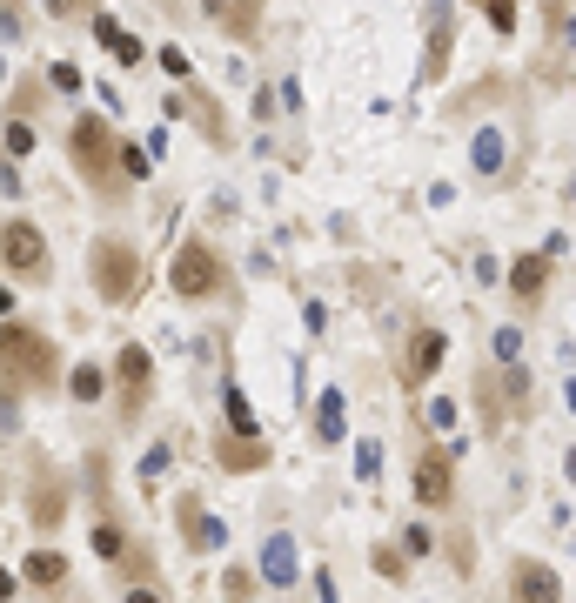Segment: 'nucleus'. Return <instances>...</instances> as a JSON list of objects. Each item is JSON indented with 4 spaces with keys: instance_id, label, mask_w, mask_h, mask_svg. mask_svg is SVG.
I'll use <instances>...</instances> for the list:
<instances>
[{
    "instance_id": "7c9ffc66",
    "label": "nucleus",
    "mask_w": 576,
    "mask_h": 603,
    "mask_svg": "<svg viewBox=\"0 0 576 603\" xmlns=\"http://www.w3.org/2000/svg\"><path fill=\"white\" fill-rule=\"evenodd\" d=\"M489 362H523V322H510V329L489 335Z\"/></svg>"
},
{
    "instance_id": "393cba45",
    "label": "nucleus",
    "mask_w": 576,
    "mask_h": 603,
    "mask_svg": "<svg viewBox=\"0 0 576 603\" xmlns=\"http://www.w3.org/2000/svg\"><path fill=\"white\" fill-rule=\"evenodd\" d=\"M61 389H67V402H74V409H94V402H108V362H74Z\"/></svg>"
},
{
    "instance_id": "c756f323",
    "label": "nucleus",
    "mask_w": 576,
    "mask_h": 603,
    "mask_svg": "<svg viewBox=\"0 0 576 603\" xmlns=\"http://www.w3.org/2000/svg\"><path fill=\"white\" fill-rule=\"evenodd\" d=\"M34 141H41V134H34V121H0V148H7L14 161L34 155Z\"/></svg>"
},
{
    "instance_id": "dca6fc26",
    "label": "nucleus",
    "mask_w": 576,
    "mask_h": 603,
    "mask_svg": "<svg viewBox=\"0 0 576 603\" xmlns=\"http://www.w3.org/2000/svg\"><path fill=\"white\" fill-rule=\"evenodd\" d=\"M201 21L215 27V34H222V41H235V47H255L268 34V7L262 0H201Z\"/></svg>"
},
{
    "instance_id": "473e14b6",
    "label": "nucleus",
    "mask_w": 576,
    "mask_h": 603,
    "mask_svg": "<svg viewBox=\"0 0 576 603\" xmlns=\"http://www.w3.org/2000/svg\"><path fill=\"white\" fill-rule=\"evenodd\" d=\"M0 195H7V201H21V195H27V181H21V161L7 155V148H0Z\"/></svg>"
},
{
    "instance_id": "0eeeda50",
    "label": "nucleus",
    "mask_w": 576,
    "mask_h": 603,
    "mask_svg": "<svg viewBox=\"0 0 576 603\" xmlns=\"http://www.w3.org/2000/svg\"><path fill=\"white\" fill-rule=\"evenodd\" d=\"M108 402H114L121 436L148 423V409H155V356H148V342H121L108 356Z\"/></svg>"
},
{
    "instance_id": "cd10ccee",
    "label": "nucleus",
    "mask_w": 576,
    "mask_h": 603,
    "mask_svg": "<svg viewBox=\"0 0 576 603\" xmlns=\"http://www.w3.org/2000/svg\"><path fill=\"white\" fill-rule=\"evenodd\" d=\"M483 21L496 41H510L516 27H523V0H483Z\"/></svg>"
},
{
    "instance_id": "79ce46f5",
    "label": "nucleus",
    "mask_w": 576,
    "mask_h": 603,
    "mask_svg": "<svg viewBox=\"0 0 576 603\" xmlns=\"http://www.w3.org/2000/svg\"><path fill=\"white\" fill-rule=\"evenodd\" d=\"M14 315H21V289L0 275V322H14Z\"/></svg>"
},
{
    "instance_id": "9b49d317",
    "label": "nucleus",
    "mask_w": 576,
    "mask_h": 603,
    "mask_svg": "<svg viewBox=\"0 0 576 603\" xmlns=\"http://www.w3.org/2000/svg\"><path fill=\"white\" fill-rule=\"evenodd\" d=\"M21 503H27V523H34L41 536H54L67 523V510H74V476H67L54 456L27 449V490H21Z\"/></svg>"
},
{
    "instance_id": "5701e85b",
    "label": "nucleus",
    "mask_w": 576,
    "mask_h": 603,
    "mask_svg": "<svg viewBox=\"0 0 576 603\" xmlns=\"http://www.w3.org/2000/svg\"><path fill=\"white\" fill-rule=\"evenodd\" d=\"M54 108V88H47V74H21L14 88H7V114L0 121H34L41 128V114Z\"/></svg>"
},
{
    "instance_id": "a878e982",
    "label": "nucleus",
    "mask_w": 576,
    "mask_h": 603,
    "mask_svg": "<svg viewBox=\"0 0 576 603\" xmlns=\"http://www.w3.org/2000/svg\"><path fill=\"white\" fill-rule=\"evenodd\" d=\"M34 41V7L27 0H0V47H27Z\"/></svg>"
},
{
    "instance_id": "49530a36",
    "label": "nucleus",
    "mask_w": 576,
    "mask_h": 603,
    "mask_svg": "<svg viewBox=\"0 0 576 603\" xmlns=\"http://www.w3.org/2000/svg\"><path fill=\"white\" fill-rule=\"evenodd\" d=\"M456 7H463V0H456ZM469 7H483V0H469Z\"/></svg>"
},
{
    "instance_id": "6e6552de",
    "label": "nucleus",
    "mask_w": 576,
    "mask_h": 603,
    "mask_svg": "<svg viewBox=\"0 0 576 603\" xmlns=\"http://www.w3.org/2000/svg\"><path fill=\"white\" fill-rule=\"evenodd\" d=\"M463 496V476H456V449L443 436H422L416 456H409V503L422 516H449Z\"/></svg>"
},
{
    "instance_id": "72a5a7b5",
    "label": "nucleus",
    "mask_w": 576,
    "mask_h": 603,
    "mask_svg": "<svg viewBox=\"0 0 576 603\" xmlns=\"http://www.w3.org/2000/svg\"><path fill=\"white\" fill-rule=\"evenodd\" d=\"M155 61H161V74H175V81H195V61H188L181 47H155Z\"/></svg>"
},
{
    "instance_id": "1a4fd4ad",
    "label": "nucleus",
    "mask_w": 576,
    "mask_h": 603,
    "mask_svg": "<svg viewBox=\"0 0 576 603\" xmlns=\"http://www.w3.org/2000/svg\"><path fill=\"white\" fill-rule=\"evenodd\" d=\"M443 369H449V329L429 322V315H416V322L402 329V342H396V389L402 396H422Z\"/></svg>"
},
{
    "instance_id": "c03bdc74",
    "label": "nucleus",
    "mask_w": 576,
    "mask_h": 603,
    "mask_svg": "<svg viewBox=\"0 0 576 603\" xmlns=\"http://www.w3.org/2000/svg\"><path fill=\"white\" fill-rule=\"evenodd\" d=\"M0 503H7V469H0Z\"/></svg>"
},
{
    "instance_id": "f3484780",
    "label": "nucleus",
    "mask_w": 576,
    "mask_h": 603,
    "mask_svg": "<svg viewBox=\"0 0 576 603\" xmlns=\"http://www.w3.org/2000/svg\"><path fill=\"white\" fill-rule=\"evenodd\" d=\"M208 449H215V469H228V476H262V469L275 463L268 436H235V429H222V423H215Z\"/></svg>"
},
{
    "instance_id": "f8f14e48",
    "label": "nucleus",
    "mask_w": 576,
    "mask_h": 603,
    "mask_svg": "<svg viewBox=\"0 0 576 603\" xmlns=\"http://www.w3.org/2000/svg\"><path fill=\"white\" fill-rule=\"evenodd\" d=\"M556 248H523V255H510V268H503V302L516 309V322H536L543 315V302H550L556 289Z\"/></svg>"
},
{
    "instance_id": "7ed1b4c3",
    "label": "nucleus",
    "mask_w": 576,
    "mask_h": 603,
    "mask_svg": "<svg viewBox=\"0 0 576 603\" xmlns=\"http://www.w3.org/2000/svg\"><path fill=\"white\" fill-rule=\"evenodd\" d=\"M235 262L222 255V242L208 235H181L175 255H168V295L181 309H208V302H235Z\"/></svg>"
},
{
    "instance_id": "4468645a",
    "label": "nucleus",
    "mask_w": 576,
    "mask_h": 603,
    "mask_svg": "<svg viewBox=\"0 0 576 603\" xmlns=\"http://www.w3.org/2000/svg\"><path fill=\"white\" fill-rule=\"evenodd\" d=\"M161 114H168V121H181V128H195L201 141H208V148H222V155L235 148V134H228V108L201 88V74H195V81H175V94L161 101Z\"/></svg>"
},
{
    "instance_id": "2f4dec72",
    "label": "nucleus",
    "mask_w": 576,
    "mask_h": 603,
    "mask_svg": "<svg viewBox=\"0 0 576 603\" xmlns=\"http://www.w3.org/2000/svg\"><path fill=\"white\" fill-rule=\"evenodd\" d=\"M47 14H54V21H67V27H74V21L88 27L94 14H101V0H47Z\"/></svg>"
},
{
    "instance_id": "f257e3e1",
    "label": "nucleus",
    "mask_w": 576,
    "mask_h": 603,
    "mask_svg": "<svg viewBox=\"0 0 576 603\" xmlns=\"http://www.w3.org/2000/svg\"><path fill=\"white\" fill-rule=\"evenodd\" d=\"M67 148V168L81 175V188H88L108 215H121L134 201V181L121 175V128H114V114H94V108H74V121H67L61 134Z\"/></svg>"
},
{
    "instance_id": "de8ad7c7",
    "label": "nucleus",
    "mask_w": 576,
    "mask_h": 603,
    "mask_svg": "<svg viewBox=\"0 0 576 603\" xmlns=\"http://www.w3.org/2000/svg\"><path fill=\"white\" fill-rule=\"evenodd\" d=\"M570 88H576V74H570Z\"/></svg>"
},
{
    "instance_id": "a19ab883",
    "label": "nucleus",
    "mask_w": 576,
    "mask_h": 603,
    "mask_svg": "<svg viewBox=\"0 0 576 603\" xmlns=\"http://www.w3.org/2000/svg\"><path fill=\"white\" fill-rule=\"evenodd\" d=\"M429 429L449 436V429H456V402H429Z\"/></svg>"
},
{
    "instance_id": "b1692460",
    "label": "nucleus",
    "mask_w": 576,
    "mask_h": 603,
    "mask_svg": "<svg viewBox=\"0 0 576 603\" xmlns=\"http://www.w3.org/2000/svg\"><path fill=\"white\" fill-rule=\"evenodd\" d=\"M88 550H94L101 563H121V557L134 550V536L121 530V516H114V510H94V523H88Z\"/></svg>"
},
{
    "instance_id": "f704fd0d",
    "label": "nucleus",
    "mask_w": 576,
    "mask_h": 603,
    "mask_svg": "<svg viewBox=\"0 0 576 603\" xmlns=\"http://www.w3.org/2000/svg\"><path fill=\"white\" fill-rule=\"evenodd\" d=\"M402 550H409V557H429V550H436L429 523H402Z\"/></svg>"
},
{
    "instance_id": "412c9836",
    "label": "nucleus",
    "mask_w": 576,
    "mask_h": 603,
    "mask_svg": "<svg viewBox=\"0 0 576 603\" xmlns=\"http://www.w3.org/2000/svg\"><path fill=\"white\" fill-rule=\"evenodd\" d=\"M295 577H302V550H295V536L268 530V543H262V583H268V590H295Z\"/></svg>"
},
{
    "instance_id": "4c0bfd02",
    "label": "nucleus",
    "mask_w": 576,
    "mask_h": 603,
    "mask_svg": "<svg viewBox=\"0 0 576 603\" xmlns=\"http://www.w3.org/2000/svg\"><path fill=\"white\" fill-rule=\"evenodd\" d=\"M21 402L27 396H7V389H0V436H14V429H21Z\"/></svg>"
},
{
    "instance_id": "c9c22d12",
    "label": "nucleus",
    "mask_w": 576,
    "mask_h": 603,
    "mask_svg": "<svg viewBox=\"0 0 576 603\" xmlns=\"http://www.w3.org/2000/svg\"><path fill=\"white\" fill-rule=\"evenodd\" d=\"M376 570H382V577H396V583L409 577V563L396 557V543H376Z\"/></svg>"
},
{
    "instance_id": "20e7f679",
    "label": "nucleus",
    "mask_w": 576,
    "mask_h": 603,
    "mask_svg": "<svg viewBox=\"0 0 576 603\" xmlns=\"http://www.w3.org/2000/svg\"><path fill=\"white\" fill-rule=\"evenodd\" d=\"M530 121L523 114H483V121H469V175L483 181V188H516L523 168H530Z\"/></svg>"
},
{
    "instance_id": "ea45409f",
    "label": "nucleus",
    "mask_w": 576,
    "mask_h": 603,
    "mask_svg": "<svg viewBox=\"0 0 576 603\" xmlns=\"http://www.w3.org/2000/svg\"><path fill=\"white\" fill-rule=\"evenodd\" d=\"M476 282H483V289H503V268H496V255H489V248L476 255Z\"/></svg>"
},
{
    "instance_id": "37998d69",
    "label": "nucleus",
    "mask_w": 576,
    "mask_h": 603,
    "mask_svg": "<svg viewBox=\"0 0 576 603\" xmlns=\"http://www.w3.org/2000/svg\"><path fill=\"white\" fill-rule=\"evenodd\" d=\"M563 409L576 416V376H563Z\"/></svg>"
},
{
    "instance_id": "bb28decb",
    "label": "nucleus",
    "mask_w": 576,
    "mask_h": 603,
    "mask_svg": "<svg viewBox=\"0 0 576 603\" xmlns=\"http://www.w3.org/2000/svg\"><path fill=\"white\" fill-rule=\"evenodd\" d=\"M41 74H47V88H54V101H67V94L81 101V88H88V74H81V61H47Z\"/></svg>"
},
{
    "instance_id": "c85d7f7f",
    "label": "nucleus",
    "mask_w": 576,
    "mask_h": 603,
    "mask_svg": "<svg viewBox=\"0 0 576 603\" xmlns=\"http://www.w3.org/2000/svg\"><path fill=\"white\" fill-rule=\"evenodd\" d=\"M175 449H181V429H168V436L141 456V483H161V476H168V463H175Z\"/></svg>"
},
{
    "instance_id": "58836bf2",
    "label": "nucleus",
    "mask_w": 576,
    "mask_h": 603,
    "mask_svg": "<svg viewBox=\"0 0 576 603\" xmlns=\"http://www.w3.org/2000/svg\"><path fill=\"white\" fill-rule=\"evenodd\" d=\"M355 469H362V476H376V469H382V443H376V436H369V443H355Z\"/></svg>"
},
{
    "instance_id": "4be33fe9",
    "label": "nucleus",
    "mask_w": 576,
    "mask_h": 603,
    "mask_svg": "<svg viewBox=\"0 0 576 603\" xmlns=\"http://www.w3.org/2000/svg\"><path fill=\"white\" fill-rule=\"evenodd\" d=\"M315 443L322 449H342V436H349V396H342V382H329V389H315Z\"/></svg>"
},
{
    "instance_id": "423d86ee",
    "label": "nucleus",
    "mask_w": 576,
    "mask_h": 603,
    "mask_svg": "<svg viewBox=\"0 0 576 603\" xmlns=\"http://www.w3.org/2000/svg\"><path fill=\"white\" fill-rule=\"evenodd\" d=\"M469 396H476V416H483V436H503L510 423L536 416V376L523 362H483L469 376Z\"/></svg>"
},
{
    "instance_id": "aec40b11",
    "label": "nucleus",
    "mask_w": 576,
    "mask_h": 603,
    "mask_svg": "<svg viewBox=\"0 0 576 603\" xmlns=\"http://www.w3.org/2000/svg\"><path fill=\"white\" fill-rule=\"evenodd\" d=\"M510 603H563V577L543 557H516L510 563Z\"/></svg>"
},
{
    "instance_id": "39448f33",
    "label": "nucleus",
    "mask_w": 576,
    "mask_h": 603,
    "mask_svg": "<svg viewBox=\"0 0 576 603\" xmlns=\"http://www.w3.org/2000/svg\"><path fill=\"white\" fill-rule=\"evenodd\" d=\"M88 289H94L101 309H134L141 302V289H148V255H141L134 235L101 228L88 242Z\"/></svg>"
},
{
    "instance_id": "a18cd8bd",
    "label": "nucleus",
    "mask_w": 576,
    "mask_h": 603,
    "mask_svg": "<svg viewBox=\"0 0 576 603\" xmlns=\"http://www.w3.org/2000/svg\"><path fill=\"white\" fill-rule=\"evenodd\" d=\"M0 94H7V61H0Z\"/></svg>"
},
{
    "instance_id": "ddd939ff",
    "label": "nucleus",
    "mask_w": 576,
    "mask_h": 603,
    "mask_svg": "<svg viewBox=\"0 0 576 603\" xmlns=\"http://www.w3.org/2000/svg\"><path fill=\"white\" fill-rule=\"evenodd\" d=\"M456 34H463V21H456V0H422V61H416V88H422V94L449 81Z\"/></svg>"
},
{
    "instance_id": "9d476101",
    "label": "nucleus",
    "mask_w": 576,
    "mask_h": 603,
    "mask_svg": "<svg viewBox=\"0 0 576 603\" xmlns=\"http://www.w3.org/2000/svg\"><path fill=\"white\" fill-rule=\"evenodd\" d=\"M0 275L27 282V289L54 282V248H47V228L34 215H7L0 222Z\"/></svg>"
},
{
    "instance_id": "2eb2a0df",
    "label": "nucleus",
    "mask_w": 576,
    "mask_h": 603,
    "mask_svg": "<svg viewBox=\"0 0 576 603\" xmlns=\"http://www.w3.org/2000/svg\"><path fill=\"white\" fill-rule=\"evenodd\" d=\"M175 523H181L188 557H215V550L228 543V523L208 510V496H201V490H181V496H175Z\"/></svg>"
},
{
    "instance_id": "6ab92c4d",
    "label": "nucleus",
    "mask_w": 576,
    "mask_h": 603,
    "mask_svg": "<svg viewBox=\"0 0 576 603\" xmlns=\"http://www.w3.org/2000/svg\"><path fill=\"white\" fill-rule=\"evenodd\" d=\"M21 583L27 590H41V597H67V590H74V557L54 550V543H41V550H27L21 557Z\"/></svg>"
},
{
    "instance_id": "f03ea898",
    "label": "nucleus",
    "mask_w": 576,
    "mask_h": 603,
    "mask_svg": "<svg viewBox=\"0 0 576 603\" xmlns=\"http://www.w3.org/2000/svg\"><path fill=\"white\" fill-rule=\"evenodd\" d=\"M67 382V362H61V342L41 329V322H0V389L7 396H54Z\"/></svg>"
},
{
    "instance_id": "a211bd4d",
    "label": "nucleus",
    "mask_w": 576,
    "mask_h": 603,
    "mask_svg": "<svg viewBox=\"0 0 576 603\" xmlns=\"http://www.w3.org/2000/svg\"><path fill=\"white\" fill-rule=\"evenodd\" d=\"M88 34H94V41H101V47H108V54H114V67H121V74H141V67L155 61V47L141 41L134 27H121V21H114V14H108V7H101V14H94V21H88Z\"/></svg>"
},
{
    "instance_id": "e433bc0d",
    "label": "nucleus",
    "mask_w": 576,
    "mask_h": 603,
    "mask_svg": "<svg viewBox=\"0 0 576 603\" xmlns=\"http://www.w3.org/2000/svg\"><path fill=\"white\" fill-rule=\"evenodd\" d=\"M222 590H228V603H248V597H255V577H248V570H228Z\"/></svg>"
}]
</instances>
